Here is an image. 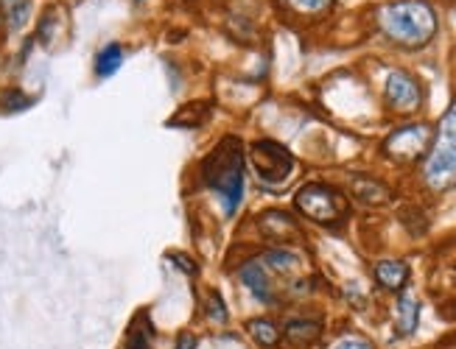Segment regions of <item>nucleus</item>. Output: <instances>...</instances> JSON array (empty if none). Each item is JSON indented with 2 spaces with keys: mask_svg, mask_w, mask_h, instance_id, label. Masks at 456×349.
I'll list each match as a JSON object with an SVG mask.
<instances>
[{
  "mask_svg": "<svg viewBox=\"0 0 456 349\" xmlns=\"http://www.w3.org/2000/svg\"><path fill=\"white\" fill-rule=\"evenodd\" d=\"M376 23L386 42L406 51L426 48L440 31L437 8L428 0H386L376 8Z\"/></svg>",
  "mask_w": 456,
  "mask_h": 349,
  "instance_id": "obj_1",
  "label": "nucleus"
},
{
  "mask_svg": "<svg viewBox=\"0 0 456 349\" xmlns=\"http://www.w3.org/2000/svg\"><path fill=\"white\" fill-rule=\"evenodd\" d=\"M244 162H246L244 159V142L232 135L219 140V145L202 162V179L216 193L224 215H235L241 202H244V190H246Z\"/></svg>",
  "mask_w": 456,
  "mask_h": 349,
  "instance_id": "obj_2",
  "label": "nucleus"
},
{
  "mask_svg": "<svg viewBox=\"0 0 456 349\" xmlns=\"http://www.w3.org/2000/svg\"><path fill=\"white\" fill-rule=\"evenodd\" d=\"M423 182L431 193H445L456 185V104L445 112L440 132L423 157Z\"/></svg>",
  "mask_w": 456,
  "mask_h": 349,
  "instance_id": "obj_3",
  "label": "nucleus"
},
{
  "mask_svg": "<svg viewBox=\"0 0 456 349\" xmlns=\"http://www.w3.org/2000/svg\"><path fill=\"white\" fill-rule=\"evenodd\" d=\"M294 207H297V212H303L308 221L330 226V224H339L347 218L350 202L342 190H336L328 182H308L305 188L297 190Z\"/></svg>",
  "mask_w": 456,
  "mask_h": 349,
  "instance_id": "obj_4",
  "label": "nucleus"
},
{
  "mask_svg": "<svg viewBox=\"0 0 456 349\" xmlns=\"http://www.w3.org/2000/svg\"><path fill=\"white\" fill-rule=\"evenodd\" d=\"M249 162L258 182L269 190L283 188L294 176V157L277 140H255L249 145Z\"/></svg>",
  "mask_w": 456,
  "mask_h": 349,
  "instance_id": "obj_5",
  "label": "nucleus"
},
{
  "mask_svg": "<svg viewBox=\"0 0 456 349\" xmlns=\"http://www.w3.org/2000/svg\"><path fill=\"white\" fill-rule=\"evenodd\" d=\"M434 142V129L426 126V123H409V126H400L395 129L389 137L383 140V154L392 159V162H414V159H423L428 154Z\"/></svg>",
  "mask_w": 456,
  "mask_h": 349,
  "instance_id": "obj_6",
  "label": "nucleus"
},
{
  "mask_svg": "<svg viewBox=\"0 0 456 349\" xmlns=\"http://www.w3.org/2000/svg\"><path fill=\"white\" fill-rule=\"evenodd\" d=\"M426 101L423 84L409 70H392L383 81V104L395 115H414Z\"/></svg>",
  "mask_w": 456,
  "mask_h": 349,
  "instance_id": "obj_7",
  "label": "nucleus"
},
{
  "mask_svg": "<svg viewBox=\"0 0 456 349\" xmlns=\"http://www.w3.org/2000/svg\"><path fill=\"white\" fill-rule=\"evenodd\" d=\"M258 229L263 238L275 240V243H297L303 240V229L297 224V218H292L283 209H266L263 215H258Z\"/></svg>",
  "mask_w": 456,
  "mask_h": 349,
  "instance_id": "obj_8",
  "label": "nucleus"
},
{
  "mask_svg": "<svg viewBox=\"0 0 456 349\" xmlns=\"http://www.w3.org/2000/svg\"><path fill=\"white\" fill-rule=\"evenodd\" d=\"M238 279L244 282V288L260 299V302H275V285H272V274L269 269L263 266V260H246L241 269H238Z\"/></svg>",
  "mask_w": 456,
  "mask_h": 349,
  "instance_id": "obj_9",
  "label": "nucleus"
},
{
  "mask_svg": "<svg viewBox=\"0 0 456 349\" xmlns=\"http://www.w3.org/2000/svg\"><path fill=\"white\" fill-rule=\"evenodd\" d=\"M336 0H277V8L300 23H316L333 11Z\"/></svg>",
  "mask_w": 456,
  "mask_h": 349,
  "instance_id": "obj_10",
  "label": "nucleus"
},
{
  "mask_svg": "<svg viewBox=\"0 0 456 349\" xmlns=\"http://www.w3.org/2000/svg\"><path fill=\"white\" fill-rule=\"evenodd\" d=\"M373 277L383 290H403L412 277V269L403 260H378L373 266Z\"/></svg>",
  "mask_w": 456,
  "mask_h": 349,
  "instance_id": "obj_11",
  "label": "nucleus"
},
{
  "mask_svg": "<svg viewBox=\"0 0 456 349\" xmlns=\"http://www.w3.org/2000/svg\"><path fill=\"white\" fill-rule=\"evenodd\" d=\"M322 336V324L313 322V319H292L283 330V338L292 349H305L313 347Z\"/></svg>",
  "mask_w": 456,
  "mask_h": 349,
  "instance_id": "obj_12",
  "label": "nucleus"
},
{
  "mask_svg": "<svg viewBox=\"0 0 456 349\" xmlns=\"http://www.w3.org/2000/svg\"><path fill=\"white\" fill-rule=\"evenodd\" d=\"M213 115V106L208 101H193V104H185L179 106L171 118H168V126H179V129H199L210 121Z\"/></svg>",
  "mask_w": 456,
  "mask_h": 349,
  "instance_id": "obj_13",
  "label": "nucleus"
},
{
  "mask_svg": "<svg viewBox=\"0 0 456 349\" xmlns=\"http://www.w3.org/2000/svg\"><path fill=\"white\" fill-rule=\"evenodd\" d=\"M124 59H126L124 45H121V42H107V45L98 51V56H95V75H98V78L115 75V73L121 70V65H124Z\"/></svg>",
  "mask_w": 456,
  "mask_h": 349,
  "instance_id": "obj_14",
  "label": "nucleus"
},
{
  "mask_svg": "<svg viewBox=\"0 0 456 349\" xmlns=\"http://www.w3.org/2000/svg\"><path fill=\"white\" fill-rule=\"evenodd\" d=\"M353 196L364 204H383V202H389V188L373 176H356L353 179Z\"/></svg>",
  "mask_w": 456,
  "mask_h": 349,
  "instance_id": "obj_15",
  "label": "nucleus"
},
{
  "mask_svg": "<svg viewBox=\"0 0 456 349\" xmlns=\"http://www.w3.org/2000/svg\"><path fill=\"white\" fill-rule=\"evenodd\" d=\"M395 313H397V330H400V336H412L417 330V322H420V302L412 293H400Z\"/></svg>",
  "mask_w": 456,
  "mask_h": 349,
  "instance_id": "obj_16",
  "label": "nucleus"
},
{
  "mask_svg": "<svg viewBox=\"0 0 456 349\" xmlns=\"http://www.w3.org/2000/svg\"><path fill=\"white\" fill-rule=\"evenodd\" d=\"M246 330H249V336L255 338V344L260 349H275L280 344V330H277V324L269 322V319H252V322L246 324Z\"/></svg>",
  "mask_w": 456,
  "mask_h": 349,
  "instance_id": "obj_17",
  "label": "nucleus"
},
{
  "mask_svg": "<svg viewBox=\"0 0 456 349\" xmlns=\"http://www.w3.org/2000/svg\"><path fill=\"white\" fill-rule=\"evenodd\" d=\"M0 11L8 31H20L31 17V0H0Z\"/></svg>",
  "mask_w": 456,
  "mask_h": 349,
  "instance_id": "obj_18",
  "label": "nucleus"
},
{
  "mask_svg": "<svg viewBox=\"0 0 456 349\" xmlns=\"http://www.w3.org/2000/svg\"><path fill=\"white\" fill-rule=\"evenodd\" d=\"M59 23H62L59 8H56V6H48V8L42 11L40 23H37V39H40L42 45H51V42L59 37Z\"/></svg>",
  "mask_w": 456,
  "mask_h": 349,
  "instance_id": "obj_19",
  "label": "nucleus"
},
{
  "mask_svg": "<svg viewBox=\"0 0 456 349\" xmlns=\"http://www.w3.org/2000/svg\"><path fill=\"white\" fill-rule=\"evenodd\" d=\"M260 260H263V266L269 271H292V269L300 266V257L292 249H269Z\"/></svg>",
  "mask_w": 456,
  "mask_h": 349,
  "instance_id": "obj_20",
  "label": "nucleus"
},
{
  "mask_svg": "<svg viewBox=\"0 0 456 349\" xmlns=\"http://www.w3.org/2000/svg\"><path fill=\"white\" fill-rule=\"evenodd\" d=\"M34 104V98H28L23 90H17V87H8L3 95H0V109L3 112H23V109H28Z\"/></svg>",
  "mask_w": 456,
  "mask_h": 349,
  "instance_id": "obj_21",
  "label": "nucleus"
},
{
  "mask_svg": "<svg viewBox=\"0 0 456 349\" xmlns=\"http://www.w3.org/2000/svg\"><path fill=\"white\" fill-rule=\"evenodd\" d=\"M205 313H208V319H210V322H216V324H227L229 313H227V307H224V299H222V293H219V290H208Z\"/></svg>",
  "mask_w": 456,
  "mask_h": 349,
  "instance_id": "obj_22",
  "label": "nucleus"
},
{
  "mask_svg": "<svg viewBox=\"0 0 456 349\" xmlns=\"http://www.w3.org/2000/svg\"><path fill=\"white\" fill-rule=\"evenodd\" d=\"M330 349H376V347L367 338H361V336H344V338H339Z\"/></svg>",
  "mask_w": 456,
  "mask_h": 349,
  "instance_id": "obj_23",
  "label": "nucleus"
},
{
  "mask_svg": "<svg viewBox=\"0 0 456 349\" xmlns=\"http://www.w3.org/2000/svg\"><path fill=\"white\" fill-rule=\"evenodd\" d=\"M174 349H196V336H193V333H182V336L176 338V347Z\"/></svg>",
  "mask_w": 456,
  "mask_h": 349,
  "instance_id": "obj_24",
  "label": "nucleus"
},
{
  "mask_svg": "<svg viewBox=\"0 0 456 349\" xmlns=\"http://www.w3.org/2000/svg\"><path fill=\"white\" fill-rule=\"evenodd\" d=\"M62 3H68V6H76V3H81V0H62Z\"/></svg>",
  "mask_w": 456,
  "mask_h": 349,
  "instance_id": "obj_25",
  "label": "nucleus"
},
{
  "mask_svg": "<svg viewBox=\"0 0 456 349\" xmlns=\"http://www.w3.org/2000/svg\"><path fill=\"white\" fill-rule=\"evenodd\" d=\"M135 3H143V0H135Z\"/></svg>",
  "mask_w": 456,
  "mask_h": 349,
  "instance_id": "obj_26",
  "label": "nucleus"
}]
</instances>
